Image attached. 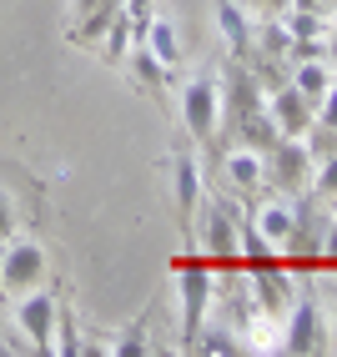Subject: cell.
I'll return each instance as SVG.
<instances>
[{
    "instance_id": "obj_1",
    "label": "cell",
    "mask_w": 337,
    "mask_h": 357,
    "mask_svg": "<svg viewBox=\"0 0 337 357\" xmlns=\"http://www.w3.org/2000/svg\"><path fill=\"white\" fill-rule=\"evenodd\" d=\"M45 272H51V261H45V247L31 242V236H10L6 247H0V297H20V292H31L45 282Z\"/></svg>"
},
{
    "instance_id": "obj_2",
    "label": "cell",
    "mask_w": 337,
    "mask_h": 357,
    "mask_svg": "<svg viewBox=\"0 0 337 357\" xmlns=\"http://www.w3.org/2000/svg\"><path fill=\"white\" fill-rule=\"evenodd\" d=\"M216 121H222V81L207 70V76L181 86V126L191 141H211Z\"/></svg>"
},
{
    "instance_id": "obj_3",
    "label": "cell",
    "mask_w": 337,
    "mask_h": 357,
    "mask_svg": "<svg viewBox=\"0 0 337 357\" xmlns=\"http://www.w3.org/2000/svg\"><path fill=\"white\" fill-rule=\"evenodd\" d=\"M177 302H181V342L191 347L207 327V307H211V272L202 261H181L177 267Z\"/></svg>"
},
{
    "instance_id": "obj_4",
    "label": "cell",
    "mask_w": 337,
    "mask_h": 357,
    "mask_svg": "<svg viewBox=\"0 0 337 357\" xmlns=\"http://www.w3.org/2000/svg\"><path fill=\"white\" fill-rule=\"evenodd\" d=\"M197 242L202 252H211L216 261H237V247H242V217H237V206L216 197L207 211H197Z\"/></svg>"
},
{
    "instance_id": "obj_5",
    "label": "cell",
    "mask_w": 337,
    "mask_h": 357,
    "mask_svg": "<svg viewBox=\"0 0 337 357\" xmlns=\"http://www.w3.org/2000/svg\"><path fill=\"white\" fill-rule=\"evenodd\" d=\"M56 292H40V287H31V292H20L15 297V332H26V342L36 347V352H45L51 357L56 352Z\"/></svg>"
},
{
    "instance_id": "obj_6",
    "label": "cell",
    "mask_w": 337,
    "mask_h": 357,
    "mask_svg": "<svg viewBox=\"0 0 337 357\" xmlns=\"http://www.w3.org/2000/svg\"><path fill=\"white\" fill-rule=\"evenodd\" d=\"M267 166H272V181L282 186V192L312 186V146H307V136H282L267 151Z\"/></svg>"
},
{
    "instance_id": "obj_7",
    "label": "cell",
    "mask_w": 337,
    "mask_h": 357,
    "mask_svg": "<svg viewBox=\"0 0 337 357\" xmlns=\"http://www.w3.org/2000/svg\"><path fill=\"white\" fill-rule=\"evenodd\" d=\"M322 347H327V337H322L317 302H292V307H287V327H282V352L312 357V352H322Z\"/></svg>"
},
{
    "instance_id": "obj_8",
    "label": "cell",
    "mask_w": 337,
    "mask_h": 357,
    "mask_svg": "<svg viewBox=\"0 0 337 357\" xmlns=\"http://www.w3.org/2000/svg\"><path fill=\"white\" fill-rule=\"evenodd\" d=\"M172 186H177L181 231H191V227H197V211H202V166H197V156H186V151L172 156Z\"/></svg>"
},
{
    "instance_id": "obj_9",
    "label": "cell",
    "mask_w": 337,
    "mask_h": 357,
    "mask_svg": "<svg viewBox=\"0 0 337 357\" xmlns=\"http://www.w3.org/2000/svg\"><path fill=\"white\" fill-rule=\"evenodd\" d=\"M267 111H272V121H277L282 136H307V131H312V101L302 96L292 81L277 86L272 96H267Z\"/></svg>"
},
{
    "instance_id": "obj_10",
    "label": "cell",
    "mask_w": 337,
    "mask_h": 357,
    "mask_svg": "<svg viewBox=\"0 0 337 357\" xmlns=\"http://www.w3.org/2000/svg\"><path fill=\"white\" fill-rule=\"evenodd\" d=\"M252 227L272 242V252H282L287 236H292V227H297V206H287V202H277V197H262V202L252 206Z\"/></svg>"
},
{
    "instance_id": "obj_11",
    "label": "cell",
    "mask_w": 337,
    "mask_h": 357,
    "mask_svg": "<svg viewBox=\"0 0 337 357\" xmlns=\"http://www.w3.org/2000/svg\"><path fill=\"white\" fill-rule=\"evenodd\" d=\"M252 297L262 312H272V317H287V307H292V282H287L272 261H262V267H252Z\"/></svg>"
},
{
    "instance_id": "obj_12",
    "label": "cell",
    "mask_w": 337,
    "mask_h": 357,
    "mask_svg": "<svg viewBox=\"0 0 337 357\" xmlns=\"http://www.w3.org/2000/svg\"><path fill=\"white\" fill-rule=\"evenodd\" d=\"M216 31H222L232 61H247V56H252V20L242 15L237 0H216Z\"/></svg>"
},
{
    "instance_id": "obj_13",
    "label": "cell",
    "mask_w": 337,
    "mask_h": 357,
    "mask_svg": "<svg viewBox=\"0 0 337 357\" xmlns=\"http://www.w3.org/2000/svg\"><path fill=\"white\" fill-rule=\"evenodd\" d=\"M262 176H267V156L262 151H252V146H232L227 151V181L237 192H257Z\"/></svg>"
},
{
    "instance_id": "obj_14",
    "label": "cell",
    "mask_w": 337,
    "mask_h": 357,
    "mask_svg": "<svg viewBox=\"0 0 337 357\" xmlns=\"http://www.w3.org/2000/svg\"><path fill=\"white\" fill-rule=\"evenodd\" d=\"M147 51L172 70L177 61H181V40H177V26L166 15H151V26H147Z\"/></svg>"
},
{
    "instance_id": "obj_15",
    "label": "cell",
    "mask_w": 337,
    "mask_h": 357,
    "mask_svg": "<svg viewBox=\"0 0 337 357\" xmlns=\"http://www.w3.org/2000/svg\"><path fill=\"white\" fill-rule=\"evenodd\" d=\"M292 86L302 91L307 101H322L327 96V86H332V66L317 56V61H297V70H292Z\"/></svg>"
},
{
    "instance_id": "obj_16",
    "label": "cell",
    "mask_w": 337,
    "mask_h": 357,
    "mask_svg": "<svg viewBox=\"0 0 337 357\" xmlns=\"http://www.w3.org/2000/svg\"><path fill=\"white\" fill-rule=\"evenodd\" d=\"M126 56H131V70H136V81L147 86L151 96H161V91H166V66H161V61H156V56L147 51V40H136Z\"/></svg>"
},
{
    "instance_id": "obj_17",
    "label": "cell",
    "mask_w": 337,
    "mask_h": 357,
    "mask_svg": "<svg viewBox=\"0 0 337 357\" xmlns=\"http://www.w3.org/2000/svg\"><path fill=\"white\" fill-rule=\"evenodd\" d=\"M106 40V61H126V51H131V40H136V31H131V20H126V10L111 20V31L101 36Z\"/></svg>"
},
{
    "instance_id": "obj_18",
    "label": "cell",
    "mask_w": 337,
    "mask_h": 357,
    "mask_svg": "<svg viewBox=\"0 0 337 357\" xmlns=\"http://www.w3.org/2000/svg\"><path fill=\"white\" fill-rule=\"evenodd\" d=\"M257 40H262V51H267V61L292 51V31H287V20H267V26L257 31Z\"/></svg>"
},
{
    "instance_id": "obj_19",
    "label": "cell",
    "mask_w": 337,
    "mask_h": 357,
    "mask_svg": "<svg viewBox=\"0 0 337 357\" xmlns=\"http://www.w3.org/2000/svg\"><path fill=\"white\" fill-rule=\"evenodd\" d=\"M312 172H317V176H312V192H317V197H332L337 202V151L322 161V166H312Z\"/></svg>"
},
{
    "instance_id": "obj_20",
    "label": "cell",
    "mask_w": 337,
    "mask_h": 357,
    "mask_svg": "<svg viewBox=\"0 0 337 357\" xmlns=\"http://www.w3.org/2000/svg\"><path fill=\"white\" fill-rule=\"evenodd\" d=\"M322 131L337 136V81L327 86V96H322Z\"/></svg>"
},
{
    "instance_id": "obj_21",
    "label": "cell",
    "mask_w": 337,
    "mask_h": 357,
    "mask_svg": "<svg viewBox=\"0 0 337 357\" xmlns=\"http://www.w3.org/2000/svg\"><path fill=\"white\" fill-rule=\"evenodd\" d=\"M15 236V206H10V197L0 192V242H10Z\"/></svg>"
},
{
    "instance_id": "obj_22",
    "label": "cell",
    "mask_w": 337,
    "mask_h": 357,
    "mask_svg": "<svg viewBox=\"0 0 337 357\" xmlns=\"http://www.w3.org/2000/svg\"><path fill=\"white\" fill-rule=\"evenodd\" d=\"M191 347H202V352H211V357H216V352H237V342L227 337V332H216V337H197Z\"/></svg>"
},
{
    "instance_id": "obj_23",
    "label": "cell",
    "mask_w": 337,
    "mask_h": 357,
    "mask_svg": "<svg viewBox=\"0 0 337 357\" xmlns=\"http://www.w3.org/2000/svg\"><path fill=\"white\" fill-rule=\"evenodd\" d=\"M106 352H116V357H136V352H147V337H136V327H131V337H121V342H111Z\"/></svg>"
},
{
    "instance_id": "obj_24",
    "label": "cell",
    "mask_w": 337,
    "mask_h": 357,
    "mask_svg": "<svg viewBox=\"0 0 337 357\" xmlns=\"http://www.w3.org/2000/svg\"><path fill=\"white\" fill-rule=\"evenodd\" d=\"M317 252H322V257H337V222H327V231H322Z\"/></svg>"
},
{
    "instance_id": "obj_25",
    "label": "cell",
    "mask_w": 337,
    "mask_h": 357,
    "mask_svg": "<svg viewBox=\"0 0 337 357\" xmlns=\"http://www.w3.org/2000/svg\"><path fill=\"white\" fill-rule=\"evenodd\" d=\"M322 56H327V61H332V66H337V31H332V36H327V40H322Z\"/></svg>"
},
{
    "instance_id": "obj_26",
    "label": "cell",
    "mask_w": 337,
    "mask_h": 357,
    "mask_svg": "<svg viewBox=\"0 0 337 357\" xmlns=\"http://www.w3.org/2000/svg\"><path fill=\"white\" fill-rule=\"evenodd\" d=\"M91 6H96V0H70V15H76V20H81V15H86Z\"/></svg>"
}]
</instances>
